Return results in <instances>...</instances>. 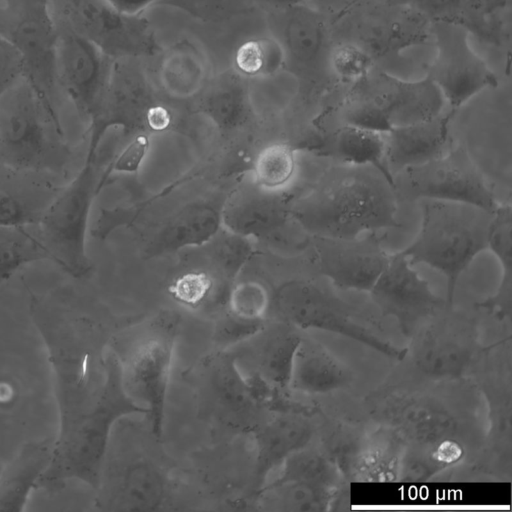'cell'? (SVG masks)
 Returning a JSON list of instances; mask_svg holds the SVG:
<instances>
[{
  "instance_id": "6da1fadb",
  "label": "cell",
  "mask_w": 512,
  "mask_h": 512,
  "mask_svg": "<svg viewBox=\"0 0 512 512\" xmlns=\"http://www.w3.org/2000/svg\"><path fill=\"white\" fill-rule=\"evenodd\" d=\"M398 202L379 169L336 162L294 196L291 216L311 237L348 239L398 228Z\"/></svg>"
},
{
  "instance_id": "7a4b0ae2",
  "label": "cell",
  "mask_w": 512,
  "mask_h": 512,
  "mask_svg": "<svg viewBox=\"0 0 512 512\" xmlns=\"http://www.w3.org/2000/svg\"><path fill=\"white\" fill-rule=\"evenodd\" d=\"M420 229L400 252L411 264H424L446 280V304L452 307L459 278L482 252L494 212L452 201L422 200Z\"/></svg>"
},
{
  "instance_id": "3957f363",
  "label": "cell",
  "mask_w": 512,
  "mask_h": 512,
  "mask_svg": "<svg viewBox=\"0 0 512 512\" xmlns=\"http://www.w3.org/2000/svg\"><path fill=\"white\" fill-rule=\"evenodd\" d=\"M178 326V316L164 312L111 344L124 389L145 410L150 432L157 440L164 432Z\"/></svg>"
},
{
  "instance_id": "277c9868",
  "label": "cell",
  "mask_w": 512,
  "mask_h": 512,
  "mask_svg": "<svg viewBox=\"0 0 512 512\" xmlns=\"http://www.w3.org/2000/svg\"><path fill=\"white\" fill-rule=\"evenodd\" d=\"M69 155L62 124L23 77L0 97L1 164L48 176L60 173Z\"/></svg>"
},
{
  "instance_id": "5b68a950",
  "label": "cell",
  "mask_w": 512,
  "mask_h": 512,
  "mask_svg": "<svg viewBox=\"0 0 512 512\" xmlns=\"http://www.w3.org/2000/svg\"><path fill=\"white\" fill-rule=\"evenodd\" d=\"M98 164V149L88 148L81 168L57 191L34 225L49 261L76 279L92 270L86 241L92 205L100 192Z\"/></svg>"
},
{
  "instance_id": "8992f818",
  "label": "cell",
  "mask_w": 512,
  "mask_h": 512,
  "mask_svg": "<svg viewBox=\"0 0 512 512\" xmlns=\"http://www.w3.org/2000/svg\"><path fill=\"white\" fill-rule=\"evenodd\" d=\"M270 312L301 331L334 333L399 361L408 353L407 347H398L372 332L343 300L309 280L292 279L278 285L271 292Z\"/></svg>"
},
{
  "instance_id": "52a82bcc",
  "label": "cell",
  "mask_w": 512,
  "mask_h": 512,
  "mask_svg": "<svg viewBox=\"0 0 512 512\" xmlns=\"http://www.w3.org/2000/svg\"><path fill=\"white\" fill-rule=\"evenodd\" d=\"M51 6L59 13L58 24L89 40L113 61L161 52L154 29L142 14H124L106 0H51Z\"/></svg>"
},
{
  "instance_id": "ba28073f",
  "label": "cell",
  "mask_w": 512,
  "mask_h": 512,
  "mask_svg": "<svg viewBox=\"0 0 512 512\" xmlns=\"http://www.w3.org/2000/svg\"><path fill=\"white\" fill-rule=\"evenodd\" d=\"M398 200H442L475 205L494 212L499 205L480 167L463 145L408 167L393 177Z\"/></svg>"
},
{
  "instance_id": "9c48e42d",
  "label": "cell",
  "mask_w": 512,
  "mask_h": 512,
  "mask_svg": "<svg viewBox=\"0 0 512 512\" xmlns=\"http://www.w3.org/2000/svg\"><path fill=\"white\" fill-rule=\"evenodd\" d=\"M267 23L282 48L283 70L296 79L302 93L310 95L325 88L333 79L328 67L333 43L324 15L302 3L269 10Z\"/></svg>"
},
{
  "instance_id": "30bf717a",
  "label": "cell",
  "mask_w": 512,
  "mask_h": 512,
  "mask_svg": "<svg viewBox=\"0 0 512 512\" xmlns=\"http://www.w3.org/2000/svg\"><path fill=\"white\" fill-rule=\"evenodd\" d=\"M4 1L5 24L0 33L19 51L25 79L59 122L55 104L57 25L51 0Z\"/></svg>"
},
{
  "instance_id": "8fae6325",
  "label": "cell",
  "mask_w": 512,
  "mask_h": 512,
  "mask_svg": "<svg viewBox=\"0 0 512 512\" xmlns=\"http://www.w3.org/2000/svg\"><path fill=\"white\" fill-rule=\"evenodd\" d=\"M408 353L414 368L433 381H454L467 376L496 345L481 346L476 325L461 315L427 320L410 338Z\"/></svg>"
},
{
  "instance_id": "7c38bea8",
  "label": "cell",
  "mask_w": 512,
  "mask_h": 512,
  "mask_svg": "<svg viewBox=\"0 0 512 512\" xmlns=\"http://www.w3.org/2000/svg\"><path fill=\"white\" fill-rule=\"evenodd\" d=\"M471 35L448 22H432L434 58L426 76L441 92L450 112H456L479 93L498 86V77L474 50Z\"/></svg>"
},
{
  "instance_id": "4fadbf2b",
  "label": "cell",
  "mask_w": 512,
  "mask_h": 512,
  "mask_svg": "<svg viewBox=\"0 0 512 512\" xmlns=\"http://www.w3.org/2000/svg\"><path fill=\"white\" fill-rule=\"evenodd\" d=\"M302 339L301 330L276 320L263 323L234 343L228 354L254 388L260 385L276 400H281L289 391L292 364Z\"/></svg>"
},
{
  "instance_id": "5bb4252c",
  "label": "cell",
  "mask_w": 512,
  "mask_h": 512,
  "mask_svg": "<svg viewBox=\"0 0 512 512\" xmlns=\"http://www.w3.org/2000/svg\"><path fill=\"white\" fill-rule=\"evenodd\" d=\"M56 25L57 84L79 116L90 125L100 111L113 60L72 29L58 23Z\"/></svg>"
},
{
  "instance_id": "9a60e30c",
  "label": "cell",
  "mask_w": 512,
  "mask_h": 512,
  "mask_svg": "<svg viewBox=\"0 0 512 512\" xmlns=\"http://www.w3.org/2000/svg\"><path fill=\"white\" fill-rule=\"evenodd\" d=\"M413 266L400 251L390 254L368 292L381 314L393 318L408 339L427 320L448 307Z\"/></svg>"
},
{
  "instance_id": "2e32d148",
  "label": "cell",
  "mask_w": 512,
  "mask_h": 512,
  "mask_svg": "<svg viewBox=\"0 0 512 512\" xmlns=\"http://www.w3.org/2000/svg\"><path fill=\"white\" fill-rule=\"evenodd\" d=\"M373 417L405 444L431 445L457 438L460 421L443 401L427 394L393 390L379 395Z\"/></svg>"
},
{
  "instance_id": "e0dca14e",
  "label": "cell",
  "mask_w": 512,
  "mask_h": 512,
  "mask_svg": "<svg viewBox=\"0 0 512 512\" xmlns=\"http://www.w3.org/2000/svg\"><path fill=\"white\" fill-rule=\"evenodd\" d=\"M311 242L320 273L343 290L369 292L390 256L377 232L348 239L312 237Z\"/></svg>"
},
{
  "instance_id": "ac0fdd59",
  "label": "cell",
  "mask_w": 512,
  "mask_h": 512,
  "mask_svg": "<svg viewBox=\"0 0 512 512\" xmlns=\"http://www.w3.org/2000/svg\"><path fill=\"white\" fill-rule=\"evenodd\" d=\"M293 194L256 185L236 188L221 208L222 226L236 235L268 240L292 220Z\"/></svg>"
},
{
  "instance_id": "d6986e66",
  "label": "cell",
  "mask_w": 512,
  "mask_h": 512,
  "mask_svg": "<svg viewBox=\"0 0 512 512\" xmlns=\"http://www.w3.org/2000/svg\"><path fill=\"white\" fill-rule=\"evenodd\" d=\"M355 24V38L347 41L360 45L375 62L431 41L432 22L410 8L386 1Z\"/></svg>"
},
{
  "instance_id": "ffe728a7",
  "label": "cell",
  "mask_w": 512,
  "mask_h": 512,
  "mask_svg": "<svg viewBox=\"0 0 512 512\" xmlns=\"http://www.w3.org/2000/svg\"><path fill=\"white\" fill-rule=\"evenodd\" d=\"M312 413L304 410H277L275 415L253 426L255 493L288 457L309 446L314 435V426L310 420Z\"/></svg>"
},
{
  "instance_id": "44dd1931",
  "label": "cell",
  "mask_w": 512,
  "mask_h": 512,
  "mask_svg": "<svg viewBox=\"0 0 512 512\" xmlns=\"http://www.w3.org/2000/svg\"><path fill=\"white\" fill-rule=\"evenodd\" d=\"M377 98L390 129L435 118L446 105L441 92L426 75L407 80L384 70L377 78Z\"/></svg>"
},
{
  "instance_id": "7402d4cb",
  "label": "cell",
  "mask_w": 512,
  "mask_h": 512,
  "mask_svg": "<svg viewBox=\"0 0 512 512\" xmlns=\"http://www.w3.org/2000/svg\"><path fill=\"white\" fill-rule=\"evenodd\" d=\"M454 115L443 112L430 120L393 127L385 133V162L391 175L445 153L451 146L449 129Z\"/></svg>"
},
{
  "instance_id": "603a6c76",
  "label": "cell",
  "mask_w": 512,
  "mask_h": 512,
  "mask_svg": "<svg viewBox=\"0 0 512 512\" xmlns=\"http://www.w3.org/2000/svg\"><path fill=\"white\" fill-rule=\"evenodd\" d=\"M169 480L155 463L138 459L127 465L109 490L99 491L97 504L110 511H153L163 508Z\"/></svg>"
},
{
  "instance_id": "cb8c5ba5",
  "label": "cell",
  "mask_w": 512,
  "mask_h": 512,
  "mask_svg": "<svg viewBox=\"0 0 512 512\" xmlns=\"http://www.w3.org/2000/svg\"><path fill=\"white\" fill-rule=\"evenodd\" d=\"M222 227L221 209L209 201H194L172 214L153 235L148 253L161 255L196 248Z\"/></svg>"
},
{
  "instance_id": "d4e9b609",
  "label": "cell",
  "mask_w": 512,
  "mask_h": 512,
  "mask_svg": "<svg viewBox=\"0 0 512 512\" xmlns=\"http://www.w3.org/2000/svg\"><path fill=\"white\" fill-rule=\"evenodd\" d=\"M196 108L222 136L236 133L251 119L248 79L233 69L215 76L199 92Z\"/></svg>"
},
{
  "instance_id": "484cf974",
  "label": "cell",
  "mask_w": 512,
  "mask_h": 512,
  "mask_svg": "<svg viewBox=\"0 0 512 512\" xmlns=\"http://www.w3.org/2000/svg\"><path fill=\"white\" fill-rule=\"evenodd\" d=\"M350 381L349 370L332 352L303 336L293 360L289 391L324 395L345 388Z\"/></svg>"
},
{
  "instance_id": "4316f807",
  "label": "cell",
  "mask_w": 512,
  "mask_h": 512,
  "mask_svg": "<svg viewBox=\"0 0 512 512\" xmlns=\"http://www.w3.org/2000/svg\"><path fill=\"white\" fill-rule=\"evenodd\" d=\"M307 150L339 163L373 166L393 181L385 162V133L342 124L323 131Z\"/></svg>"
},
{
  "instance_id": "83f0119b",
  "label": "cell",
  "mask_w": 512,
  "mask_h": 512,
  "mask_svg": "<svg viewBox=\"0 0 512 512\" xmlns=\"http://www.w3.org/2000/svg\"><path fill=\"white\" fill-rule=\"evenodd\" d=\"M403 440L393 431L382 426L380 430L359 443H355L345 452H341L340 461L344 463L341 473L363 481L397 480L398 467L403 451Z\"/></svg>"
},
{
  "instance_id": "f1b7e54d",
  "label": "cell",
  "mask_w": 512,
  "mask_h": 512,
  "mask_svg": "<svg viewBox=\"0 0 512 512\" xmlns=\"http://www.w3.org/2000/svg\"><path fill=\"white\" fill-rule=\"evenodd\" d=\"M54 440L28 442L0 473V511H22L50 463Z\"/></svg>"
},
{
  "instance_id": "f546056e",
  "label": "cell",
  "mask_w": 512,
  "mask_h": 512,
  "mask_svg": "<svg viewBox=\"0 0 512 512\" xmlns=\"http://www.w3.org/2000/svg\"><path fill=\"white\" fill-rule=\"evenodd\" d=\"M339 490L297 481L268 480L255 494L260 508L284 512H325Z\"/></svg>"
},
{
  "instance_id": "4dcf8cb0",
  "label": "cell",
  "mask_w": 512,
  "mask_h": 512,
  "mask_svg": "<svg viewBox=\"0 0 512 512\" xmlns=\"http://www.w3.org/2000/svg\"><path fill=\"white\" fill-rule=\"evenodd\" d=\"M488 249L501 267V279L496 293L479 304L498 318L510 313L512 293V207L499 203L490 227Z\"/></svg>"
},
{
  "instance_id": "1f68e13d",
  "label": "cell",
  "mask_w": 512,
  "mask_h": 512,
  "mask_svg": "<svg viewBox=\"0 0 512 512\" xmlns=\"http://www.w3.org/2000/svg\"><path fill=\"white\" fill-rule=\"evenodd\" d=\"M163 86L169 93L189 95L200 88L205 80V63L201 54L192 45L179 44L163 56L160 63Z\"/></svg>"
},
{
  "instance_id": "d6a6232c",
  "label": "cell",
  "mask_w": 512,
  "mask_h": 512,
  "mask_svg": "<svg viewBox=\"0 0 512 512\" xmlns=\"http://www.w3.org/2000/svg\"><path fill=\"white\" fill-rule=\"evenodd\" d=\"M30 226H0V284L25 266L48 260L35 229Z\"/></svg>"
},
{
  "instance_id": "836d02e7",
  "label": "cell",
  "mask_w": 512,
  "mask_h": 512,
  "mask_svg": "<svg viewBox=\"0 0 512 512\" xmlns=\"http://www.w3.org/2000/svg\"><path fill=\"white\" fill-rule=\"evenodd\" d=\"M274 478L339 490L342 473L332 457L307 446L288 457Z\"/></svg>"
},
{
  "instance_id": "e575fe53",
  "label": "cell",
  "mask_w": 512,
  "mask_h": 512,
  "mask_svg": "<svg viewBox=\"0 0 512 512\" xmlns=\"http://www.w3.org/2000/svg\"><path fill=\"white\" fill-rule=\"evenodd\" d=\"M233 70L247 78L269 77L284 68V55L278 41L268 35L251 37L235 50Z\"/></svg>"
},
{
  "instance_id": "d590c367",
  "label": "cell",
  "mask_w": 512,
  "mask_h": 512,
  "mask_svg": "<svg viewBox=\"0 0 512 512\" xmlns=\"http://www.w3.org/2000/svg\"><path fill=\"white\" fill-rule=\"evenodd\" d=\"M296 152L288 141H275L262 147L252 161L253 182L268 190H283L295 173Z\"/></svg>"
},
{
  "instance_id": "8d00e7d4",
  "label": "cell",
  "mask_w": 512,
  "mask_h": 512,
  "mask_svg": "<svg viewBox=\"0 0 512 512\" xmlns=\"http://www.w3.org/2000/svg\"><path fill=\"white\" fill-rule=\"evenodd\" d=\"M225 306L234 323L257 329L270 313L271 292L257 281L234 283L227 294Z\"/></svg>"
},
{
  "instance_id": "74e56055",
  "label": "cell",
  "mask_w": 512,
  "mask_h": 512,
  "mask_svg": "<svg viewBox=\"0 0 512 512\" xmlns=\"http://www.w3.org/2000/svg\"><path fill=\"white\" fill-rule=\"evenodd\" d=\"M507 0H466L456 25L479 40L499 45L503 40L502 12Z\"/></svg>"
},
{
  "instance_id": "f35d334b",
  "label": "cell",
  "mask_w": 512,
  "mask_h": 512,
  "mask_svg": "<svg viewBox=\"0 0 512 512\" xmlns=\"http://www.w3.org/2000/svg\"><path fill=\"white\" fill-rule=\"evenodd\" d=\"M35 195V190L0 182V226H34L49 203Z\"/></svg>"
},
{
  "instance_id": "ab89813d",
  "label": "cell",
  "mask_w": 512,
  "mask_h": 512,
  "mask_svg": "<svg viewBox=\"0 0 512 512\" xmlns=\"http://www.w3.org/2000/svg\"><path fill=\"white\" fill-rule=\"evenodd\" d=\"M375 64L364 48L347 40L333 44L328 57V67L333 79L349 85L367 76Z\"/></svg>"
},
{
  "instance_id": "60d3db41",
  "label": "cell",
  "mask_w": 512,
  "mask_h": 512,
  "mask_svg": "<svg viewBox=\"0 0 512 512\" xmlns=\"http://www.w3.org/2000/svg\"><path fill=\"white\" fill-rule=\"evenodd\" d=\"M158 4L180 9L206 21L227 19L251 7L248 0H159Z\"/></svg>"
},
{
  "instance_id": "b9f144b4",
  "label": "cell",
  "mask_w": 512,
  "mask_h": 512,
  "mask_svg": "<svg viewBox=\"0 0 512 512\" xmlns=\"http://www.w3.org/2000/svg\"><path fill=\"white\" fill-rule=\"evenodd\" d=\"M149 149V137L147 133L134 135L126 147L111 161L108 167L102 172L99 190H101L112 173L135 174Z\"/></svg>"
},
{
  "instance_id": "7bdbcfd3",
  "label": "cell",
  "mask_w": 512,
  "mask_h": 512,
  "mask_svg": "<svg viewBox=\"0 0 512 512\" xmlns=\"http://www.w3.org/2000/svg\"><path fill=\"white\" fill-rule=\"evenodd\" d=\"M465 0H386L404 6L427 18L430 22L455 24Z\"/></svg>"
},
{
  "instance_id": "ee69618b",
  "label": "cell",
  "mask_w": 512,
  "mask_h": 512,
  "mask_svg": "<svg viewBox=\"0 0 512 512\" xmlns=\"http://www.w3.org/2000/svg\"><path fill=\"white\" fill-rule=\"evenodd\" d=\"M488 392L493 442L500 445L510 436V394L505 395L503 386L491 387Z\"/></svg>"
},
{
  "instance_id": "f6af8a7d",
  "label": "cell",
  "mask_w": 512,
  "mask_h": 512,
  "mask_svg": "<svg viewBox=\"0 0 512 512\" xmlns=\"http://www.w3.org/2000/svg\"><path fill=\"white\" fill-rule=\"evenodd\" d=\"M23 77L24 64L19 51L0 33V97Z\"/></svg>"
},
{
  "instance_id": "bcb514c9",
  "label": "cell",
  "mask_w": 512,
  "mask_h": 512,
  "mask_svg": "<svg viewBox=\"0 0 512 512\" xmlns=\"http://www.w3.org/2000/svg\"><path fill=\"white\" fill-rule=\"evenodd\" d=\"M118 11L128 15H141L148 7L158 4L159 0H106Z\"/></svg>"
},
{
  "instance_id": "7dc6e473",
  "label": "cell",
  "mask_w": 512,
  "mask_h": 512,
  "mask_svg": "<svg viewBox=\"0 0 512 512\" xmlns=\"http://www.w3.org/2000/svg\"><path fill=\"white\" fill-rule=\"evenodd\" d=\"M251 3H259L271 9L286 8L302 3H306V0H248Z\"/></svg>"
},
{
  "instance_id": "c3c4849f",
  "label": "cell",
  "mask_w": 512,
  "mask_h": 512,
  "mask_svg": "<svg viewBox=\"0 0 512 512\" xmlns=\"http://www.w3.org/2000/svg\"><path fill=\"white\" fill-rule=\"evenodd\" d=\"M159 2V1H158Z\"/></svg>"
}]
</instances>
